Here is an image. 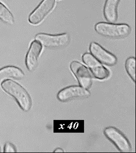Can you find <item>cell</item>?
<instances>
[{"label":"cell","instance_id":"cell-11","mask_svg":"<svg viewBox=\"0 0 136 153\" xmlns=\"http://www.w3.org/2000/svg\"><path fill=\"white\" fill-rule=\"evenodd\" d=\"M120 0H106L104 9V16L110 22H115L118 18L117 8Z\"/></svg>","mask_w":136,"mask_h":153},{"label":"cell","instance_id":"cell-9","mask_svg":"<svg viewBox=\"0 0 136 153\" xmlns=\"http://www.w3.org/2000/svg\"><path fill=\"white\" fill-rule=\"evenodd\" d=\"M89 49L91 54L105 65L109 66H114L117 62V59L116 56L104 49L97 43H91Z\"/></svg>","mask_w":136,"mask_h":153},{"label":"cell","instance_id":"cell-6","mask_svg":"<svg viewBox=\"0 0 136 153\" xmlns=\"http://www.w3.org/2000/svg\"><path fill=\"white\" fill-rule=\"evenodd\" d=\"M90 92L81 86L72 85L63 88L57 94V98L61 102H67L78 99L86 98L90 96Z\"/></svg>","mask_w":136,"mask_h":153},{"label":"cell","instance_id":"cell-12","mask_svg":"<svg viewBox=\"0 0 136 153\" xmlns=\"http://www.w3.org/2000/svg\"><path fill=\"white\" fill-rule=\"evenodd\" d=\"M25 77V74L19 68L14 66H8L0 70V83L10 78L21 79Z\"/></svg>","mask_w":136,"mask_h":153},{"label":"cell","instance_id":"cell-1","mask_svg":"<svg viewBox=\"0 0 136 153\" xmlns=\"http://www.w3.org/2000/svg\"><path fill=\"white\" fill-rule=\"evenodd\" d=\"M2 88L6 93L16 99L21 108L28 111L31 109L32 100L27 91L19 83L12 80H6L2 84Z\"/></svg>","mask_w":136,"mask_h":153},{"label":"cell","instance_id":"cell-3","mask_svg":"<svg viewBox=\"0 0 136 153\" xmlns=\"http://www.w3.org/2000/svg\"><path fill=\"white\" fill-rule=\"evenodd\" d=\"M35 39L44 47L49 48H59L67 46L69 42L70 37L67 33L59 35L41 33L37 35Z\"/></svg>","mask_w":136,"mask_h":153},{"label":"cell","instance_id":"cell-4","mask_svg":"<svg viewBox=\"0 0 136 153\" xmlns=\"http://www.w3.org/2000/svg\"><path fill=\"white\" fill-rule=\"evenodd\" d=\"M104 134L122 153L132 151L131 143L123 133L113 127H108L104 130Z\"/></svg>","mask_w":136,"mask_h":153},{"label":"cell","instance_id":"cell-5","mask_svg":"<svg viewBox=\"0 0 136 153\" xmlns=\"http://www.w3.org/2000/svg\"><path fill=\"white\" fill-rule=\"evenodd\" d=\"M82 60L88 67L95 78L103 80L109 76L110 73L109 70L90 53H84L82 56Z\"/></svg>","mask_w":136,"mask_h":153},{"label":"cell","instance_id":"cell-8","mask_svg":"<svg viewBox=\"0 0 136 153\" xmlns=\"http://www.w3.org/2000/svg\"><path fill=\"white\" fill-rule=\"evenodd\" d=\"M55 6V0H43L29 16V22L34 25L40 24L51 12Z\"/></svg>","mask_w":136,"mask_h":153},{"label":"cell","instance_id":"cell-2","mask_svg":"<svg viewBox=\"0 0 136 153\" xmlns=\"http://www.w3.org/2000/svg\"><path fill=\"white\" fill-rule=\"evenodd\" d=\"M95 30L100 35L111 38L125 37L131 32V27L128 25L107 22H99L96 25Z\"/></svg>","mask_w":136,"mask_h":153},{"label":"cell","instance_id":"cell-10","mask_svg":"<svg viewBox=\"0 0 136 153\" xmlns=\"http://www.w3.org/2000/svg\"><path fill=\"white\" fill-rule=\"evenodd\" d=\"M42 49L43 45L37 41H33L31 43L26 59V66L30 71H32L36 68Z\"/></svg>","mask_w":136,"mask_h":153},{"label":"cell","instance_id":"cell-17","mask_svg":"<svg viewBox=\"0 0 136 153\" xmlns=\"http://www.w3.org/2000/svg\"><path fill=\"white\" fill-rule=\"evenodd\" d=\"M1 152V146H0V152Z\"/></svg>","mask_w":136,"mask_h":153},{"label":"cell","instance_id":"cell-15","mask_svg":"<svg viewBox=\"0 0 136 153\" xmlns=\"http://www.w3.org/2000/svg\"><path fill=\"white\" fill-rule=\"evenodd\" d=\"M4 152L5 153H15L16 152V148L12 143H6L4 148Z\"/></svg>","mask_w":136,"mask_h":153},{"label":"cell","instance_id":"cell-14","mask_svg":"<svg viewBox=\"0 0 136 153\" xmlns=\"http://www.w3.org/2000/svg\"><path fill=\"white\" fill-rule=\"evenodd\" d=\"M0 19L4 22L9 25H12L14 23V19L12 14L8 9L0 2Z\"/></svg>","mask_w":136,"mask_h":153},{"label":"cell","instance_id":"cell-16","mask_svg":"<svg viewBox=\"0 0 136 153\" xmlns=\"http://www.w3.org/2000/svg\"><path fill=\"white\" fill-rule=\"evenodd\" d=\"M55 153H63L64 151H63V150L62 149H60V148H58V149H57L56 150H55L54 151Z\"/></svg>","mask_w":136,"mask_h":153},{"label":"cell","instance_id":"cell-7","mask_svg":"<svg viewBox=\"0 0 136 153\" xmlns=\"http://www.w3.org/2000/svg\"><path fill=\"white\" fill-rule=\"evenodd\" d=\"M70 68L76 77L80 86L85 89L88 90L92 85L91 75L88 68L78 61L72 62Z\"/></svg>","mask_w":136,"mask_h":153},{"label":"cell","instance_id":"cell-13","mask_svg":"<svg viewBox=\"0 0 136 153\" xmlns=\"http://www.w3.org/2000/svg\"><path fill=\"white\" fill-rule=\"evenodd\" d=\"M125 68L129 77L133 82H136V59L129 57L126 60Z\"/></svg>","mask_w":136,"mask_h":153}]
</instances>
